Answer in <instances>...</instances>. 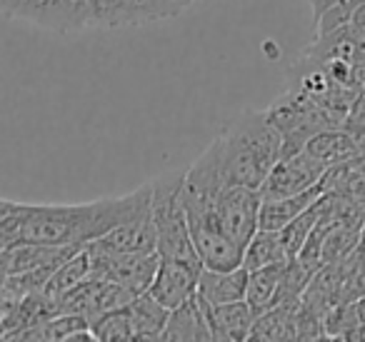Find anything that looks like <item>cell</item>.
<instances>
[{
  "mask_svg": "<svg viewBox=\"0 0 365 342\" xmlns=\"http://www.w3.org/2000/svg\"><path fill=\"white\" fill-rule=\"evenodd\" d=\"M280 155L283 138L270 123L268 110H245L203 152L225 187H260Z\"/></svg>",
  "mask_w": 365,
  "mask_h": 342,
  "instance_id": "2",
  "label": "cell"
},
{
  "mask_svg": "<svg viewBox=\"0 0 365 342\" xmlns=\"http://www.w3.org/2000/svg\"><path fill=\"white\" fill-rule=\"evenodd\" d=\"M93 277V252L88 245H83L76 255H71L56 272L51 275L46 285V295H51L53 300H61L66 292H71L73 287H78L81 282Z\"/></svg>",
  "mask_w": 365,
  "mask_h": 342,
  "instance_id": "15",
  "label": "cell"
},
{
  "mask_svg": "<svg viewBox=\"0 0 365 342\" xmlns=\"http://www.w3.org/2000/svg\"><path fill=\"white\" fill-rule=\"evenodd\" d=\"M123 13H125V26L165 21L163 0H123Z\"/></svg>",
  "mask_w": 365,
  "mask_h": 342,
  "instance_id": "22",
  "label": "cell"
},
{
  "mask_svg": "<svg viewBox=\"0 0 365 342\" xmlns=\"http://www.w3.org/2000/svg\"><path fill=\"white\" fill-rule=\"evenodd\" d=\"M290 260L280 230H258L243 250V267L245 270H258L265 265H278Z\"/></svg>",
  "mask_w": 365,
  "mask_h": 342,
  "instance_id": "17",
  "label": "cell"
},
{
  "mask_svg": "<svg viewBox=\"0 0 365 342\" xmlns=\"http://www.w3.org/2000/svg\"><path fill=\"white\" fill-rule=\"evenodd\" d=\"M308 155H313L318 162H323L325 167H333L338 162H345L350 157L360 155L363 147H360L358 138L348 130V128H325V130L315 133L303 147Z\"/></svg>",
  "mask_w": 365,
  "mask_h": 342,
  "instance_id": "12",
  "label": "cell"
},
{
  "mask_svg": "<svg viewBox=\"0 0 365 342\" xmlns=\"http://www.w3.org/2000/svg\"><path fill=\"white\" fill-rule=\"evenodd\" d=\"M200 270H203V267H193V265H188V262L160 260V267H158L148 292H150L160 305L173 310V307H178L180 302L188 300L190 295H195Z\"/></svg>",
  "mask_w": 365,
  "mask_h": 342,
  "instance_id": "7",
  "label": "cell"
},
{
  "mask_svg": "<svg viewBox=\"0 0 365 342\" xmlns=\"http://www.w3.org/2000/svg\"><path fill=\"white\" fill-rule=\"evenodd\" d=\"M93 252V277L125 285L135 295L145 292L160 267L158 252H110L96 242H88Z\"/></svg>",
  "mask_w": 365,
  "mask_h": 342,
  "instance_id": "4",
  "label": "cell"
},
{
  "mask_svg": "<svg viewBox=\"0 0 365 342\" xmlns=\"http://www.w3.org/2000/svg\"><path fill=\"white\" fill-rule=\"evenodd\" d=\"M328 167L323 162H318L313 155H308L305 150L293 152V155H283L270 172L265 175L263 185L258 187L263 200H273V197H288L298 195L303 190L315 187L323 180Z\"/></svg>",
  "mask_w": 365,
  "mask_h": 342,
  "instance_id": "5",
  "label": "cell"
},
{
  "mask_svg": "<svg viewBox=\"0 0 365 342\" xmlns=\"http://www.w3.org/2000/svg\"><path fill=\"white\" fill-rule=\"evenodd\" d=\"M283 265L285 262H278V265H265V267H258V270H248L245 302L253 307L255 315H260V312H265L268 307H273Z\"/></svg>",
  "mask_w": 365,
  "mask_h": 342,
  "instance_id": "18",
  "label": "cell"
},
{
  "mask_svg": "<svg viewBox=\"0 0 365 342\" xmlns=\"http://www.w3.org/2000/svg\"><path fill=\"white\" fill-rule=\"evenodd\" d=\"M6 312H8V307H6V302L0 300V322H3V317H6Z\"/></svg>",
  "mask_w": 365,
  "mask_h": 342,
  "instance_id": "25",
  "label": "cell"
},
{
  "mask_svg": "<svg viewBox=\"0 0 365 342\" xmlns=\"http://www.w3.org/2000/svg\"><path fill=\"white\" fill-rule=\"evenodd\" d=\"M153 202V182L120 197H103L78 205H26L16 202L3 217L13 242L41 245H88L118 225L145 212Z\"/></svg>",
  "mask_w": 365,
  "mask_h": 342,
  "instance_id": "1",
  "label": "cell"
},
{
  "mask_svg": "<svg viewBox=\"0 0 365 342\" xmlns=\"http://www.w3.org/2000/svg\"><path fill=\"white\" fill-rule=\"evenodd\" d=\"M193 3L195 0H163V11H165V18H175L182 11H188Z\"/></svg>",
  "mask_w": 365,
  "mask_h": 342,
  "instance_id": "23",
  "label": "cell"
},
{
  "mask_svg": "<svg viewBox=\"0 0 365 342\" xmlns=\"http://www.w3.org/2000/svg\"><path fill=\"white\" fill-rule=\"evenodd\" d=\"M91 332L96 340H135L130 315L125 307H118V310H110L91 320Z\"/></svg>",
  "mask_w": 365,
  "mask_h": 342,
  "instance_id": "21",
  "label": "cell"
},
{
  "mask_svg": "<svg viewBox=\"0 0 365 342\" xmlns=\"http://www.w3.org/2000/svg\"><path fill=\"white\" fill-rule=\"evenodd\" d=\"M323 192H325L323 182H318L315 187L298 192V195L263 200L260 202V212H258V230H280V227H285L290 220H295L300 212L308 210Z\"/></svg>",
  "mask_w": 365,
  "mask_h": 342,
  "instance_id": "13",
  "label": "cell"
},
{
  "mask_svg": "<svg viewBox=\"0 0 365 342\" xmlns=\"http://www.w3.org/2000/svg\"><path fill=\"white\" fill-rule=\"evenodd\" d=\"M163 342H205L213 340V332L208 325V315H205V302L200 295H190L185 302L173 307L168 315L165 330L160 335Z\"/></svg>",
  "mask_w": 365,
  "mask_h": 342,
  "instance_id": "8",
  "label": "cell"
},
{
  "mask_svg": "<svg viewBox=\"0 0 365 342\" xmlns=\"http://www.w3.org/2000/svg\"><path fill=\"white\" fill-rule=\"evenodd\" d=\"M93 242L110 252H155L158 230H155V220H153V207H148L145 212L123 222L115 230H110L101 240H93Z\"/></svg>",
  "mask_w": 365,
  "mask_h": 342,
  "instance_id": "9",
  "label": "cell"
},
{
  "mask_svg": "<svg viewBox=\"0 0 365 342\" xmlns=\"http://www.w3.org/2000/svg\"><path fill=\"white\" fill-rule=\"evenodd\" d=\"M260 190L258 187L233 185L225 187L218 197V225L225 235L240 247L250 242L258 232V212H260Z\"/></svg>",
  "mask_w": 365,
  "mask_h": 342,
  "instance_id": "6",
  "label": "cell"
},
{
  "mask_svg": "<svg viewBox=\"0 0 365 342\" xmlns=\"http://www.w3.org/2000/svg\"><path fill=\"white\" fill-rule=\"evenodd\" d=\"M200 300H203V297H200ZM205 315H208L213 340H220V342L250 340L255 312L245 300L225 302V305H208V302H205Z\"/></svg>",
  "mask_w": 365,
  "mask_h": 342,
  "instance_id": "10",
  "label": "cell"
},
{
  "mask_svg": "<svg viewBox=\"0 0 365 342\" xmlns=\"http://www.w3.org/2000/svg\"><path fill=\"white\" fill-rule=\"evenodd\" d=\"M182 175L160 177L153 180V220L158 230V247L155 252L160 260H178L188 262L193 267H203L200 255L190 237L188 217L182 207Z\"/></svg>",
  "mask_w": 365,
  "mask_h": 342,
  "instance_id": "3",
  "label": "cell"
},
{
  "mask_svg": "<svg viewBox=\"0 0 365 342\" xmlns=\"http://www.w3.org/2000/svg\"><path fill=\"white\" fill-rule=\"evenodd\" d=\"M125 310H128V315H130L135 340H160L163 330H165L168 315H170V310H168L165 305H160V302L145 290L133 297L125 305Z\"/></svg>",
  "mask_w": 365,
  "mask_h": 342,
  "instance_id": "14",
  "label": "cell"
},
{
  "mask_svg": "<svg viewBox=\"0 0 365 342\" xmlns=\"http://www.w3.org/2000/svg\"><path fill=\"white\" fill-rule=\"evenodd\" d=\"M335 3H340V0H310V6H313V16L318 18L323 11H328L330 6H335Z\"/></svg>",
  "mask_w": 365,
  "mask_h": 342,
  "instance_id": "24",
  "label": "cell"
},
{
  "mask_svg": "<svg viewBox=\"0 0 365 342\" xmlns=\"http://www.w3.org/2000/svg\"><path fill=\"white\" fill-rule=\"evenodd\" d=\"M295 310H298V302H288V305H273L255 315L250 340H295Z\"/></svg>",
  "mask_w": 365,
  "mask_h": 342,
  "instance_id": "16",
  "label": "cell"
},
{
  "mask_svg": "<svg viewBox=\"0 0 365 342\" xmlns=\"http://www.w3.org/2000/svg\"><path fill=\"white\" fill-rule=\"evenodd\" d=\"M248 287V270L243 265L233 270H208L203 267L198 275V295L208 305H225V302L245 300Z\"/></svg>",
  "mask_w": 365,
  "mask_h": 342,
  "instance_id": "11",
  "label": "cell"
},
{
  "mask_svg": "<svg viewBox=\"0 0 365 342\" xmlns=\"http://www.w3.org/2000/svg\"><path fill=\"white\" fill-rule=\"evenodd\" d=\"M340 280V302H355L365 297V245L360 242L353 252L335 262Z\"/></svg>",
  "mask_w": 365,
  "mask_h": 342,
  "instance_id": "19",
  "label": "cell"
},
{
  "mask_svg": "<svg viewBox=\"0 0 365 342\" xmlns=\"http://www.w3.org/2000/svg\"><path fill=\"white\" fill-rule=\"evenodd\" d=\"M323 210H325V192L308 207V210H303L295 220H290L285 227H280V237H283L285 250H288L290 257L298 255L300 247L305 245V240H308V235L313 232V227L318 225V220L323 217Z\"/></svg>",
  "mask_w": 365,
  "mask_h": 342,
  "instance_id": "20",
  "label": "cell"
}]
</instances>
